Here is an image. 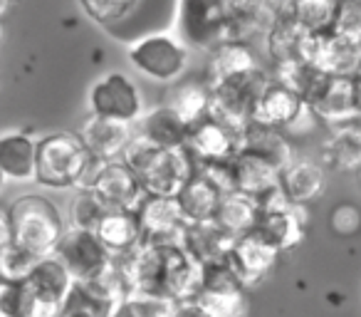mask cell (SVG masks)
I'll return each mask as SVG.
<instances>
[{"instance_id": "1", "label": "cell", "mask_w": 361, "mask_h": 317, "mask_svg": "<svg viewBox=\"0 0 361 317\" xmlns=\"http://www.w3.org/2000/svg\"><path fill=\"white\" fill-rule=\"evenodd\" d=\"M121 159L139 177L144 191L154 196H176L183 189V184L196 174V162L186 146L164 149V146L151 144L141 134L131 136Z\"/></svg>"}, {"instance_id": "2", "label": "cell", "mask_w": 361, "mask_h": 317, "mask_svg": "<svg viewBox=\"0 0 361 317\" xmlns=\"http://www.w3.org/2000/svg\"><path fill=\"white\" fill-rule=\"evenodd\" d=\"M13 223V243L25 248L37 258H47L55 253L62 233V216L57 206L45 196L25 193L13 201L8 208Z\"/></svg>"}, {"instance_id": "3", "label": "cell", "mask_w": 361, "mask_h": 317, "mask_svg": "<svg viewBox=\"0 0 361 317\" xmlns=\"http://www.w3.org/2000/svg\"><path fill=\"white\" fill-rule=\"evenodd\" d=\"M92 154L77 131H55L37 139L35 181L47 189H77Z\"/></svg>"}, {"instance_id": "4", "label": "cell", "mask_w": 361, "mask_h": 317, "mask_svg": "<svg viewBox=\"0 0 361 317\" xmlns=\"http://www.w3.org/2000/svg\"><path fill=\"white\" fill-rule=\"evenodd\" d=\"M188 47L178 35L166 30H154L126 42V57L141 77L156 85H171L180 80L188 67Z\"/></svg>"}, {"instance_id": "5", "label": "cell", "mask_w": 361, "mask_h": 317, "mask_svg": "<svg viewBox=\"0 0 361 317\" xmlns=\"http://www.w3.org/2000/svg\"><path fill=\"white\" fill-rule=\"evenodd\" d=\"M173 30L188 50L211 52L228 40L226 0H176Z\"/></svg>"}, {"instance_id": "6", "label": "cell", "mask_w": 361, "mask_h": 317, "mask_svg": "<svg viewBox=\"0 0 361 317\" xmlns=\"http://www.w3.org/2000/svg\"><path fill=\"white\" fill-rule=\"evenodd\" d=\"M267 85H270V77L260 65L243 72V75L231 77V80L211 87L208 114L221 119L223 124L233 126V129L243 131L252 121L255 104Z\"/></svg>"}, {"instance_id": "7", "label": "cell", "mask_w": 361, "mask_h": 317, "mask_svg": "<svg viewBox=\"0 0 361 317\" xmlns=\"http://www.w3.org/2000/svg\"><path fill=\"white\" fill-rule=\"evenodd\" d=\"M25 282L23 317H60L62 302L72 285V275L55 256L40 258Z\"/></svg>"}, {"instance_id": "8", "label": "cell", "mask_w": 361, "mask_h": 317, "mask_svg": "<svg viewBox=\"0 0 361 317\" xmlns=\"http://www.w3.org/2000/svg\"><path fill=\"white\" fill-rule=\"evenodd\" d=\"M52 256L67 268L72 280H92L111 265L114 253L102 243V238L94 231L72 226L62 233Z\"/></svg>"}, {"instance_id": "9", "label": "cell", "mask_w": 361, "mask_h": 317, "mask_svg": "<svg viewBox=\"0 0 361 317\" xmlns=\"http://www.w3.org/2000/svg\"><path fill=\"white\" fill-rule=\"evenodd\" d=\"M305 104L314 114V119L324 121L329 126L359 119L356 95H354V77L324 75V72H319L317 80L312 82V87L307 90Z\"/></svg>"}, {"instance_id": "10", "label": "cell", "mask_w": 361, "mask_h": 317, "mask_svg": "<svg viewBox=\"0 0 361 317\" xmlns=\"http://www.w3.org/2000/svg\"><path fill=\"white\" fill-rule=\"evenodd\" d=\"M90 112L134 124L144 114V97L129 75L109 72L90 87Z\"/></svg>"}, {"instance_id": "11", "label": "cell", "mask_w": 361, "mask_h": 317, "mask_svg": "<svg viewBox=\"0 0 361 317\" xmlns=\"http://www.w3.org/2000/svg\"><path fill=\"white\" fill-rule=\"evenodd\" d=\"M300 57L307 60L317 72L324 75H351L361 60V45L339 37L334 30L305 32V40L300 47Z\"/></svg>"}, {"instance_id": "12", "label": "cell", "mask_w": 361, "mask_h": 317, "mask_svg": "<svg viewBox=\"0 0 361 317\" xmlns=\"http://www.w3.org/2000/svg\"><path fill=\"white\" fill-rule=\"evenodd\" d=\"M141 226V243H180L186 228V216L176 196H154L146 193L136 206Z\"/></svg>"}, {"instance_id": "13", "label": "cell", "mask_w": 361, "mask_h": 317, "mask_svg": "<svg viewBox=\"0 0 361 317\" xmlns=\"http://www.w3.org/2000/svg\"><path fill=\"white\" fill-rule=\"evenodd\" d=\"M90 189L109 208H131V211H136L141 198L146 196L139 177L131 172V167L124 162V159L102 162L99 172H97V177Z\"/></svg>"}, {"instance_id": "14", "label": "cell", "mask_w": 361, "mask_h": 317, "mask_svg": "<svg viewBox=\"0 0 361 317\" xmlns=\"http://www.w3.org/2000/svg\"><path fill=\"white\" fill-rule=\"evenodd\" d=\"M243 131L233 129V126L223 124L221 119L206 114L203 119L193 121L188 126V139L186 149L191 151L193 162H213V159H228V156L238 154Z\"/></svg>"}, {"instance_id": "15", "label": "cell", "mask_w": 361, "mask_h": 317, "mask_svg": "<svg viewBox=\"0 0 361 317\" xmlns=\"http://www.w3.org/2000/svg\"><path fill=\"white\" fill-rule=\"evenodd\" d=\"M282 253L275 246H270L267 241H262L255 231L245 233V236L235 238L231 248V265L235 268L238 277L243 280V285H255L262 277L270 275V270L277 265Z\"/></svg>"}, {"instance_id": "16", "label": "cell", "mask_w": 361, "mask_h": 317, "mask_svg": "<svg viewBox=\"0 0 361 317\" xmlns=\"http://www.w3.org/2000/svg\"><path fill=\"white\" fill-rule=\"evenodd\" d=\"M82 144L87 146L92 156L102 159V162H114L124 156V149L131 141V124L119 119H109V116L90 114V119L82 124L77 131Z\"/></svg>"}, {"instance_id": "17", "label": "cell", "mask_w": 361, "mask_h": 317, "mask_svg": "<svg viewBox=\"0 0 361 317\" xmlns=\"http://www.w3.org/2000/svg\"><path fill=\"white\" fill-rule=\"evenodd\" d=\"M119 305V297L104 285L102 277L72 280L60 317H111Z\"/></svg>"}, {"instance_id": "18", "label": "cell", "mask_w": 361, "mask_h": 317, "mask_svg": "<svg viewBox=\"0 0 361 317\" xmlns=\"http://www.w3.org/2000/svg\"><path fill=\"white\" fill-rule=\"evenodd\" d=\"M307 104L297 92L287 90L280 82H272L265 87V92L260 95L252 112V121L255 124H265V126H295L302 116L307 114Z\"/></svg>"}, {"instance_id": "19", "label": "cell", "mask_w": 361, "mask_h": 317, "mask_svg": "<svg viewBox=\"0 0 361 317\" xmlns=\"http://www.w3.org/2000/svg\"><path fill=\"white\" fill-rule=\"evenodd\" d=\"M235 243V238L231 233H226L216 221H196L186 223L183 233H180V246L188 256L201 265L208 263L226 261L231 256V248Z\"/></svg>"}, {"instance_id": "20", "label": "cell", "mask_w": 361, "mask_h": 317, "mask_svg": "<svg viewBox=\"0 0 361 317\" xmlns=\"http://www.w3.org/2000/svg\"><path fill=\"white\" fill-rule=\"evenodd\" d=\"M319 162L331 172H361V119L331 126L329 139L322 146Z\"/></svg>"}, {"instance_id": "21", "label": "cell", "mask_w": 361, "mask_h": 317, "mask_svg": "<svg viewBox=\"0 0 361 317\" xmlns=\"http://www.w3.org/2000/svg\"><path fill=\"white\" fill-rule=\"evenodd\" d=\"M238 151L260 156V159L270 162L272 167H277L280 172H285V169L297 159L295 146L290 144V139H287L277 126L255 124V121H250V124L243 129Z\"/></svg>"}, {"instance_id": "22", "label": "cell", "mask_w": 361, "mask_h": 317, "mask_svg": "<svg viewBox=\"0 0 361 317\" xmlns=\"http://www.w3.org/2000/svg\"><path fill=\"white\" fill-rule=\"evenodd\" d=\"M255 233L262 241L275 246L280 253L292 251V248L300 246L302 238H305V206L292 203V206L280 208V211L260 213Z\"/></svg>"}, {"instance_id": "23", "label": "cell", "mask_w": 361, "mask_h": 317, "mask_svg": "<svg viewBox=\"0 0 361 317\" xmlns=\"http://www.w3.org/2000/svg\"><path fill=\"white\" fill-rule=\"evenodd\" d=\"M37 139L27 131H3L0 134V169L8 181H35Z\"/></svg>"}, {"instance_id": "24", "label": "cell", "mask_w": 361, "mask_h": 317, "mask_svg": "<svg viewBox=\"0 0 361 317\" xmlns=\"http://www.w3.org/2000/svg\"><path fill=\"white\" fill-rule=\"evenodd\" d=\"M188 121L180 119L176 109L169 104H159L154 109L144 112L139 121V134L146 136L151 144L164 146V149H183L188 139Z\"/></svg>"}, {"instance_id": "25", "label": "cell", "mask_w": 361, "mask_h": 317, "mask_svg": "<svg viewBox=\"0 0 361 317\" xmlns=\"http://www.w3.org/2000/svg\"><path fill=\"white\" fill-rule=\"evenodd\" d=\"M282 189H285L287 198L297 206H307V203L317 201L326 189V169L322 162H312V159H295L290 167L282 172Z\"/></svg>"}, {"instance_id": "26", "label": "cell", "mask_w": 361, "mask_h": 317, "mask_svg": "<svg viewBox=\"0 0 361 317\" xmlns=\"http://www.w3.org/2000/svg\"><path fill=\"white\" fill-rule=\"evenodd\" d=\"M228 6V40L247 42L257 32H265L277 11L267 0H226Z\"/></svg>"}, {"instance_id": "27", "label": "cell", "mask_w": 361, "mask_h": 317, "mask_svg": "<svg viewBox=\"0 0 361 317\" xmlns=\"http://www.w3.org/2000/svg\"><path fill=\"white\" fill-rule=\"evenodd\" d=\"M257 67V60L252 55L250 45L243 40H223L208 52V65H206V82L208 87H216L221 82L231 80L235 75Z\"/></svg>"}, {"instance_id": "28", "label": "cell", "mask_w": 361, "mask_h": 317, "mask_svg": "<svg viewBox=\"0 0 361 317\" xmlns=\"http://www.w3.org/2000/svg\"><path fill=\"white\" fill-rule=\"evenodd\" d=\"M223 191L206 179L201 172L196 169L191 179L183 184L178 193H176V201H178L180 211L186 216V223H196V221H211L216 216L218 206H221Z\"/></svg>"}, {"instance_id": "29", "label": "cell", "mask_w": 361, "mask_h": 317, "mask_svg": "<svg viewBox=\"0 0 361 317\" xmlns=\"http://www.w3.org/2000/svg\"><path fill=\"white\" fill-rule=\"evenodd\" d=\"M260 203L252 196L243 191H231L223 193L221 206H218L213 221L223 228L226 233H231L233 238H240L245 233L255 231L257 221H260Z\"/></svg>"}, {"instance_id": "30", "label": "cell", "mask_w": 361, "mask_h": 317, "mask_svg": "<svg viewBox=\"0 0 361 317\" xmlns=\"http://www.w3.org/2000/svg\"><path fill=\"white\" fill-rule=\"evenodd\" d=\"M94 233L102 238V243H104L114 256L116 253L131 251V248H136L141 243L139 216H136V211H131V208H109V211L102 216Z\"/></svg>"}, {"instance_id": "31", "label": "cell", "mask_w": 361, "mask_h": 317, "mask_svg": "<svg viewBox=\"0 0 361 317\" xmlns=\"http://www.w3.org/2000/svg\"><path fill=\"white\" fill-rule=\"evenodd\" d=\"M282 172L277 167H272L270 162L260 159V156L252 154H235V184L238 191L247 193L257 201L262 198L267 191H272L275 186H280Z\"/></svg>"}, {"instance_id": "32", "label": "cell", "mask_w": 361, "mask_h": 317, "mask_svg": "<svg viewBox=\"0 0 361 317\" xmlns=\"http://www.w3.org/2000/svg\"><path fill=\"white\" fill-rule=\"evenodd\" d=\"M166 104L180 114V119L193 124V121L203 119L211 107V87L206 80H183V82H171L169 92H166Z\"/></svg>"}, {"instance_id": "33", "label": "cell", "mask_w": 361, "mask_h": 317, "mask_svg": "<svg viewBox=\"0 0 361 317\" xmlns=\"http://www.w3.org/2000/svg\"><path fill=\"white\" fill-rule=\"evenodd\" d=\"M196 300L208 312V317H247V300L243 282L203 285Z\"/></svg>"}, {"instance_id": "34", "label": "cell", "mask_w": 361, "mask_h": 317, "mask_svg": "<svg viewBox=\"0 0 361 317\" xmlns=\"http://www.w3.org/2000/svg\"><path fill=\"white\" fill-rule=\"evenodd\" d=\"M267 35V55L272 57V62L290 60V57H300V47L305 40V30L295 23V18L290 16L287 8L277 11L275 20L270 23V28L265 30Z\"/></svg>"}, {"instance_id": "35", "label": "cell", "mask_w": 361, "mask_h": 317, "mask_svg": "<svg viewBox=\"0 0 361 317\" xmlns=\"http://www.w3.org/2000/svg\"><path fill=\"white\" fill-rule=\"evenodd\" d=\"M144 0H80L82 11L99 23L109 35H119L126 28V23L136 16Z\"/></svg>"}, {"instance_id": "36", "label": "cell", "mask_w": 361, "mask_h": 317, "mask_svg": "<svg viewBox=\"0 0 361 317\" xmlns=\"http://www.w3.org/2000/svg\"><path fill=\"white\" fill-rule=\"evenodd\" d=\"M339 0H290V16L305 32L331 30Z\"/></svg>"}, {"instance_id": "37", "label": "cell", "mask_w": 361, "mask_h": 317, "mask_svg": "<svg viewBox=\"0 0 361 317\" xmlns=\"http://www.w3.org/2000/svg\"><path fill=\"white\" fill-rule=\"evenodd\" d=\"M176 300L161 292L131 290L111 317H171Z\"/></svg>"}, {"instance_id": "38", "label": "cell", "mask_w": 361, "mask_h": 317, "mask_svg": "<svg viewBox=\"0 0 361 317\" xmlns=\"http://www.w3.org/2000/svg\"><path fill=\"white\" fill-rule=\"evenodd\" d=\"M317 75H319V72H317L307 60H302V57H290V60L275 62V82L285 85L287 90L297 92L302 100H305L312 82L317 80Z\"/></svg>"}, {"instance_id": "39", "label": "cell", "mask_w": 361, "mask_h": 317, "mask_svg": "<svg viewBox=\"0 0 361 317\" xmlns=\"http://www.w3.org/2000/svg\"><path fill=\"white\" fill-rule=\"evenodd\" d=\"M109 211L104 201L97 196L92 189H80V193L75 196L70 208V216H72V226L75 228H87V231H94L99 226L102 216Z\"/></svg>"}, {"instance_id": "40", "label": "cell", "mask_w": 361, "mask_h": 317, "mask_svg": "<svg viewBox=\"0 0 361 317\" xmlns=\"http://www.w3.org/2000/svg\"><path fill=\"white\" fill-rule=\"evenodd\" d=\"M37 263H40L37 256H32L25 248L11 243V246H6L0 251V275L11 277V280H27V275L35 270Z\"/></svg>"}, {"instance_id": "41", "label": "cell", "mask_w": 361, "mask_h": 317, "mask_svg": "<svg viewBox=\"0 0 361 317\" xmlns=\"http://www.w3.org/2000/svg\"><path fill=\"white\" fill-rule=\"evenodd\" d=\"M331 30L344 40L361 45V0H339Z\"/></svg>"}, {"instance_id": "42", "label": "cell", "mask_w": 361, "mask_h": 317, "mask_svg": "<svg viewBox=\"0 0 361 317\" xmlns=\"http://www.w3.org/2000/svg\"><path fill=\"white\" fill-rule=\"evenodd\" d=\"M196 169L206 179H211L223 193L238 191L235 184V156H228V159H213V162H201L196 164Z\"/></svg>"}, {"instance_id": "43", "label": "cell", "mask_w": 361, "mask_h": 317, "mask_svg": "<svg viewBox=\"0 0 361 317\" xmlns=\"http://www.w3.org/2000/svg\"><path fill=\"white\" fill-rule=\"evenodd\" d=\"M329 228L339 238L356 236L361 231V208L354 206V203H339V206H334L329 216Z\"/></svg>"}, {"instance_id": "44", "label": "cell", "mask_w": 361, "mask_h": 317, "mask_svg": "<svg viewBox=\"0 0 361 317\" xmlns=\"http://www.w3.org/2000/svg\"><path fill=\"white\" fill-rule=\"evenodd\" d=\"M25 305V282L0 275V312L8 317H23Z\"/></svg>"}, {"instance_id": "45", "label": "cell", "mask_w": 361, "mask_h": 317, "mask_svg": "<svg viewBox=\"0 0 361 317\" xmlns=\"http://www.w3.org/2000/svg\"><path fill=\"white\" fill-rule=\"evenodd\" d=\"M171 317H208V312L203 310L196 297H191V300H176Z\"/></svg>"}, {"instance_id": "46", "label": "cell", "mask_w": 361, "mask_h": 317, "mask_svg": "<svg viewBox=\"0 0 361 317\" xmlns=\"http://www.w3.org/2000/svg\"><path fill=\"white\" fill-rule=\"evenodd\" d=\"M13 243V223H11V213L0 208V251Z\"/></svg>"}, {"instance_id": "47", "label": "cell", "mask_w": 361, "mask_h": 317, "mask_svg": "<svg viewBox=\"0 0 361 317\" xmlns=\"http://www.w3.org/2000/svg\"><path fill=\"white\" fill-rule=\"evenodd\" d=\"M270 6L275 8V11H282V8L290 6V0H270Z\"/></svg>"}, {"instance_id": "48", "label": "cell", "mask_w": 361, "mask_h": 317, "mask_svg": "<svg viewBox=\"0 0 361 317\" xmlns=\"http://www.w3.org/2000/svg\"><path fill=\"white\" fill-rule=\"evenodd\" d=\"M11 6H13V0H0V18L11 11Z\"/></svg>"}, {"instance_id": "49", "label": "cell", "mask_w": 361, "mask_h": 317, "mask_svg": "<svg viewBox=\"0 0 361 317\" xmlns=\"http://www.w3.org/2000/svg\"><path fill=\"white\" fill-rule=\"evenodd\" d=\"M6 181H8V179H6V174H3V169H0V189L6 186Z\"/></svg>"}, {"instance_id": "50", "label": "cell", "mask_w": 361, "mask_h": 317, "mask_svg": "<svg viewBox=\"0 0 361 317\" xmlns=\"http://www.w3.org/2000/svg\"><path fill=\"white\" fill-rule=\"evenodd\" d=\"M354 77H356V80H361V60H359V67H356V72H354Z\"/></svg>"}, {"instance_id": "51", "label": "cell", "mask_w": 361, "mask_h": 317, "mask_svg": "<svg viewBox=\"0 0 361 317\" xmlns=\"http://www.w3.org/2000/svg\"><path fill=\"white\" fill-rule=\"evenodd\" d=\"M3 32L6 30H3V18H0V40H3Z\"/></svg>"}, {"instance_id": "52", "label": "cell", "mask_w": 361, "mask_h": 317, "mask_svg": "<svg viewBox=\"0 0 361 317\" xmlns=\"http://www.w3.org/2000/svg\"><path fill=\"white\" fill-rule=\"evenodd\" d=\"M359 174H361V172H359Z\"/></svg>"}]
</instances>
